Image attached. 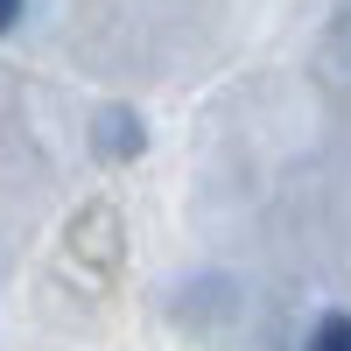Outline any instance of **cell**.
I'll return each instance as SVG.
<instances>
[{"label": "cell", "instance_id": "7a4b0ae2", "mask_svg": "<svg viewBox=\"0 0 351 351\" xmlns=\"http://www.w3.org/2000/svg\"><path fill=\"white\" fill-rule=\"evenodd\" d=\"M309 351H351V316H324L309 337Z\"/></svg>", "mask_w": 351, "mask_h": 351}, {"label": "cell", "instance_id": "3957f363", "mask_svg": "<svg viewBox=\"0 0 351 351\" xmlns=\"http://www.w3.org/2000/svg\"><path fill=\"white\" fill-rule=\"evenodd\" d=\"M21 21V0H0V28H14Z\"/></svg>", "mask_w": 351, "mask_h": 351}, {"label": "cell", "instance_id": "6da1fadb", "mask_svg": "<svg viewBox=\"0 0 351 351\" xmlns=\"http://www.w3.org/2000/svg\"><path fill=\"white\" fill-rule=\"evenodd\" d=\"M99 148L106 155H134L141 148V127L127 120V112H106V120H99Z\"/></svg>", "mask_w": 351, "mask_h": 351}]
</instances>
